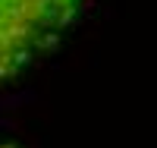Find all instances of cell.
Listing matches in <instances>:
<instances>
[{"label":"cell","mask_w":157,"mask_h":148,"mask_svg":"<svg viewBox=\"0 0 157 148\" xmlns=\"http://www.w3.org/2000/svg\"><path fill=\"white\" fill-rule=\"evenodd\" d=\"M0 129H3V132H16V120H10V114H3V120H0Z\"/></svg>","instance_id":"3957f363"},{"label":"cell","mask_w":157,"mask_h":148,"mask_svg":"<svg viewBox=\"0 0 157 148\" xmlns=\"http://www.w3.org/2000/svg\"><path fill=\"white\" fill-rule=\"evenodd\" d=\"M60 35H63V32H47L44 38H38V41H35V44H38V47H41V50H54V47L60 44Z\"/></svg>","instance_id":"7a4b0ae2"},{"label":"cell","mask_w":157,"mask_h":148,"mask_svg":"<svg viewBox=\"0 0 157 148\" xmlns=\"http://www.w3.org/2000/svg\"><path fill=\"white\" fill-rule=\"evenodd\" d=\"M25 101H22V95H3L0 98V110L3 114H13V110H19Z\"/></svg>","instance_id":"6da1fadb"},{"label":"cell","mask_w":157,"mask_h":148,"mask_svg":"<svg viewBox=\"0 0 157 148\" xmlns=\"http://www.w3.org/2000/svg\"><path fill=\"white\" fill-rule=\"evenodd\" d=\"M3 148H16V145H3Z\"/></svg>","instance_id":"277c9868"}]
</instances>
